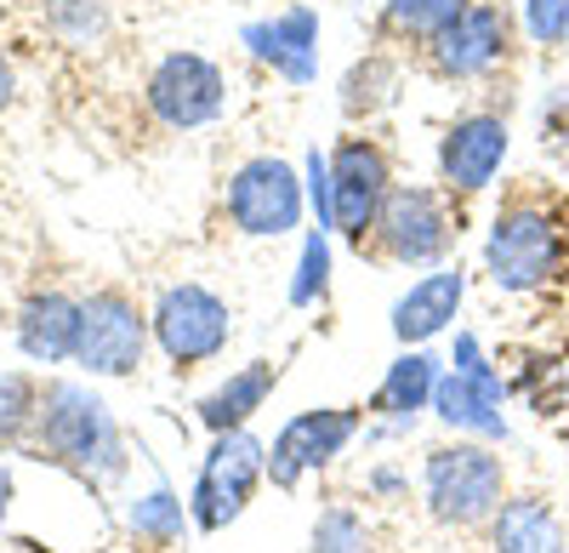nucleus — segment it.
Segmentation results:
<instances>
[{"label": "nucleus", "instance_id": "nucleus-33", "mask_svg": "<svg viewBox=\"0 0 569 553\" xmlns=\"http://www.w3.org/2000/svg\"><path fill=\"white\" fill-rule=\"evenodd\" d=\"M109 553H114V547H109Z\"/></svg>", "mask_w": 569, "mask_h": 553}, {"label": "nucleus", "instance_id": "nucleus-15", "mask_svg": "<svg viewBox=\"0 0 569 553\" xmlns=\"http://www.w3.org/2000/svg\"><path fill=\"white\" fill-rule=\"evenodd\" d=\"M467 303V274L456 263H439L427 268L421 280H410V292H399L388 326L399 337V348H427L433 337H445L456 326V314Z\"/></svg>", "mask_w": 569, "mask_h": 553}, {"label": "nucleus", "instance_id": "nucleus-11", "mask_svg": "<svg viewBox=\"0 0 569 553\" xmlns=\"http://www.w3.org/2000/svg\"><path fill=\"white\" fill-rule=\"evenodd\" d=\"M142 109L166 131H200L228 109V75L206 52H166L142 80Z\"/></svg>", "mask_w": 569, "mask_h": 553}, {"label": "nucleus", "instance_id": "nucleus-5", "mask_svg": "<svg viewBox=\"0 0 569 553\" xmlns=\"http://www.w3.org/2000/svg\"><path fill=\"white\" fill-rule=\"evenodd\" d=\"M222 211L233 223V235L246 240H284L302 228L308 211V182L291 160L279 155H251L228 171L222 182Z\"/></svg>", "mask_w": 569, "mask_h": 553}, {"label": "nucleus", "instance_id": "nucleus-19", "mask_svg": "<svg viewBox=\"0 0 569 553\" xmlns=\"http://www.w3.org/2000/svg\"><path fill=\"white\" fill-rule=\"evenodd\" d=\"M279 388V359H246L240 372H228L194 411H200V423L206 434H228V428H251V417L273 399Z\"/></svg>", "mask_w": 569, "mask_h": 553}, {"label": "nucleus", "instance_id": "nucleus-31", "mask_svg": "<svg viewBox=\"0 0 569 553\" xmlns=\"http://www.w3.org/2000/svg\"><path fill=\"white\" fill-rule=\"evenodd\" d=\"M399 485H405V480H399L393 468H376V474H370V491H399Z\"/></svg>", "mask_w": 569, "mask_h": 553}, {"label": "nucleus", "instance_id": "nucleus-4", "mask_svg": "<svg viewBox=\"0 0 569 553\" xmlns=\"http://www.w3.org/2000/svg\"><path fill=\"white\" fill-rule=\"evenodd\" d=\"M456 211L445 189H427V182H393V195L376 217L370 240L359 246V257L393 263V268H439L456 246Z\"/></svg>", "mask_w": 569, "mask_h": 553}, {"label": "nucleus", "instance_id": "nucleus-32", "mask_svg": "<svg viewBox=\"0 0 569 553\" xmlns=\"http://www.w3.org/2000/svg\"><path fill=\"white\" fill-rule=\"evenodd\" d=\"M7 508H12V468L0 463V514H7Z\"/></svg>", "mask_w": 569, "mask_h": 553}, {"label": "nucleus", "instance_id": "nucleus-30", "mask_svg": "<svg viewBox=\"0 0 569 553\" xmlns=\"http://www.w3.org/2000/svg\"><path fill=\"white\" fill-rule=\"evenodd\" d=\"M12 98H18V69H12V58L0 52V115L12 109Z\"/></svg>", "mask_w": 569, "mask_h": 553}, {"label": "nucleus", "instance_id": "nucleus-18", "mask_svg": "<svg viewBox=\"0 0 569 553\" xmlns=\"http://www.w3.org/2000/svg\"><path fill=\"white\" fill-rule=\"evenodd\" d=\"M439 372L445 365L427 354V348H405L393 365H388V377L376 383V394H370V417H382V423H393V428H410L421 411H433V388H439Z\"/></svg>", "mask_w": 569, "mask_h": 553}, {"label": "nucleus", "instance_id": "nucleus-28", "mask_svg": "<svg viewBox=\"0 0 569 553\" xmlns=\"http://www.w3.org/2000/svg\"><path fill=\"white\" fill-rule=\"evenodd\" d=\"M450 372H461L467 383H479L485 394H496V399H507V383H501V372L490 365V354H485V343L472 337V332H456V348H450Z\"/></svg>", "mask_w": 569, "mask_h": 553}, {"label": "nucleus", "instance_id": "nucleus-16", "mask_svg": "<svg viewBox=\"0 0 569 553\" xmlns=\"http://www.w3.org/2000/svg\"><path fill=\"white\" fill-rule=\"evenodd\" d=\"M12 343L29 365H74L80 348V297L58 292V286H40L18 303L12 319Z\"/></svg>", "mask_w": 569, "mask_h": 553}, {"label": "nucleus", "instance_id": "nucleus-29", "mask_svg": "<svg viewBox=\"0 0 569 553\" xmlns=\"http://www.w3.org/2000/svg\"><path fill=\"white\" fill-rule=\"evenodd\" d=\"M518 23L536 46H569V0H525Z\"/></svg>", "mask_w": 569, "mask_h": 553}, {"label": "nucleus", "instance_id": "nucleus-24", "mask_svg": "<svg viewBox=\"0 0 569 553\" xmlns=\"http://www.w3.org/2000/svg\"><path fill=\"white\" fill-rule=\"evenodd\" d=\"M40 383L29 372H0V451H23L40 417Z\"/></svg>", "mask_w": 569, "mask_h": 553}, {"label": "nucleus", "instance_id": "nucleus-25", "mask_svg": "<svg viewBox=\"0 0 569 553\" xmlns=\"http://www.w3.org/2000/svg\"><path fill=\"white\" fill-rule=\"evenodd\" d=\"M308 553H376V531L353 502H330L308 531Z\"/></svg>", "mask_w": 569, "mask_h": 553}, {"label": "nucleus", "instance_id": "nucleus-26", "mask_svg": "<svg viewBox=\"0 0 569 553\" xmlns=\"http://www.w3.org/2000/svg\"><path fill=\"white\" fill-rule=\"evenodd\" d=\"M325 297H330V228H308L291 274V308H319Z\"/></svg>", "mask_w": 569, "mask_h": 553}, {"label": "nucleus", "instance_id": "nucleus-17", "mask_svg": "<svg viewBox=\"0 0 569 553\" xmlns=\"http://www.w3.org/2000/svg\"><path fill=\"white\" fill-rule=\"evenodd\" d=\"M485 536H490V553H569V531H563L558 508L536 491L507 496L496 520L485 525Z\"/></svg>", "mask_w": 569, "mask_h": 553}, {"label": "nucleus", "instance_id": "nucleus-6", "mask_svg": "<svg viewBox=\"0 0 569 553\" xmlns=\"http://www.w3.org/2000/svg\"><path fill=\"white\" fill-rule=\"evenodd\" d=\"M268 480V440H257L251 428H228L211 434L206 456H200V474L194 491H188V514H194V531H228L251 508V496Z\"/></svg>", "mask_w": 569, "mask_h": 553}, {"label": "nucleus", "instance_id": "nucleus-23", "mask_svg": "<svg viewBox=\"0 0 569 553\" xmlns=\"http://www.w3.org/2000/svg\"><path fill=\"white\" fill-rule=\"evenodd\" d=\"M467 7H472V0H388V7H382V34L405 40V46H427Z\"/></svg>", "mask_w": 569, "mask_h": 553}, {"label": "nucleus", "instance_id": "nucleus-20", "mask_svg": "<svg viewBox=\"0 0 569 553\" xmlns=\"http://www.w3.org/2000/svg\"><path fill=\"white\" fill-rule=\"evenodd\" d=\"M433 417L450 428V434H467V440H490V445H507L512 428H507V399L485 394L479 383H467L461 372H439V388H433Z\"/></svg>", "mask_w": 569, "mask_h": 553}, {"label": "nucleus", "instance_id": "nucleus-7", "mask_svg": "<svg viewBox=\"0 0 569 553\" xmlns=\"http://www.w3.org/2000/svg\"><path fill=\"white\" fill-rule=\"evenodd\" d=\"M149 319H154V348L166 354V365H171L177 377L211 365L228 348V337H233V308L211 286H200V280L166 286L154 297Z\"/></svg>", "mask_w": 569, "mask_h": 553}, {"label": "nucleus", "instance_id": "nucleus-8", "mask_svg": "<svg viewBox=\"0 0 569 553\" xmlns=\"http://www.w3.org/2000/svg\"><path fill=\"white\" fill-rule=\"evenodd\" d=\"M154 343V319L149 308H137L131 292L120 286H103L80 297V348H74V365L86 377H137L142 354Z\"/></svg>", "mask_w": 569, "mask_h": 553}, {"label": "nucleus", "instance_id": "nucleus-1", "mask_svg": "<svg viewBox=\"0 0 569 553\" xmlns=\"http://www.w3.org/2000/svg\"><path fill=\"white\" fill-rule=\"evenodd\" d=\"M23 451L52 463L58 474L80 480L86 491H109L131 468V451H126V434L114 423L109 399L74 377L40 383V417H34V434Z\"/></svg>", "mask_w": 569, "mask_h": 553}, {"label": "nucleus", "instance_id": "nucleus-10", "mask_svg": "<svg viewBox=\"0 0 569 553\" xmlns=\"http://www.w3.org/2000/svg\"><path fill=\"white\" fill-rule=\"evenodd\" d=\"M370 411L365 405H313V411H297L268 445V480L273 491H297L308 474L330 468L337 456L365 434Z\"/></svg>", "mask_w": 569, "mask_h": 553}, {"label": "nucleus", "instance_id": "nucleus-13", "mask_svg": "<svg viewBox=\"0 0 569 553\" xmlns=\"http://www.w3.org/2000/svg\"><path fill=\"white\" fill-rule=\"evenodd\" d=\"M512 149V126L490 109H472V115H456L439 137V189L450 200H472L485 195L501 160Z\"/></svg>", "mask_w": 569, "mask_h": 553}, {"label": "nucleus", "instance_id": "nucleus-22", "mask_svg": "<svg viewBox=\"0 0 569 553\" xmlns=\"http://www.w3.org/2000/svg\"><path fill=\"white\" fill-rule=\"evenodd\" d=\"M399 98V63L388 58V52H370L365 63H353L348 75H342V109L359 120H370L376 109H388Z\"/></svg>", "mask_w": 569, "mask_h": 553}, {"label": "nucleus", "instance_id": "nucleus-3", "mask_svg": "<svg viewBox=\"0 0 569 553\" xmlns=\"http://www.w3.org/2000/svg\"><path fill=\"white\" fill-rule=\"evenodd\" d=\"M421 502L445 531H479L507 502V463L490 440H445L421 456Z\"/></svg>", "mask_w": 569, "mask_h": 553}, {"label": "nucleus", "instance_id": "nucleus-21", "mask_svg": "<svg viewBox=\"0 0 569 553\" xmlns=\"http://www.w3.org/2000/svg\"><path fill=\"white\" fill-rule=\"evenodd\" d=\"M126 525H131V536H137L142 547H177L182 531L194 525V514H188V502H182L166 480H154L142 496H131Z\"/></svg>", "mask_w": 569, "mask_h": 553}, {"label": "nucleus", "instance_id": "nucleus-2", "mask_svg": "<svg viewBox=\"0 0 569 553\" xmlns=\"http://www.w3.org/2000/svg\"><path fill=\"white\" fill-rule=\"evenodd\" d=\"M563 268H569V228L558 223V211L536 195H512L485 235V280L501 297H536L563 280Z\"/></svg>", "mask_w": 569, "mask_h": 553}, {"label": "nucleus", "instance_id": "nucleus-9", "mask_svg": "<svg viewBox=\"0 0 569 553\" xmlns=\"http://www.w3.org/2000/svg\"><path fill=\"white\" fill-rule=\"evenodd\" d=\"M388 195H393L388 149L365 131L337 137V149H330V228H337V240H348L359 251L370 240L376 217H382Z\"/></svg>", "mask_w": 569, "mask_h": 553}, {"label": "nucleus", "instance_id": "nucleus-14", "mask_svg": "<svg viewBox=\"0 0 569 553\" xmlns=\"http://www.w3.org/2000/svg\"><path fill=\"white\" fill-rule=\"evenodd\" d=\"M246 52L257 63H268L279 80L291 86H313L319 80V12L313 7H284L273 18H257L240 29Z\"/></svg>", "mask_w": 569, "mask_h": 553}, {"label": "nucleus", "instance_id": "nucleus-12", "mask_svg": "<svg viewBox=\"0 0 569 553\" xmlns=\"http://www.w3.org/2000/svg\"><path fill=\"white\" fill-rule=\"evenodd\" d=\"M512 52V12L501 7V0H472L467 12H456L433 40L421 46L427 69H433L439 80H485L507 63Z\"/></svg>", "mask_w": 569, "mask_h": 553}, {"label": "nucleus", "instance_id": "nucleus-27", "mask_svg": "<svg viewBox=\"0 0 569 553\" xmlns=\"http://www.w3.org/2000/svg\"><path fill=\"white\" fill-rule=\"evenodd\" d=\"M46 29L63 46H98L109 34V0H46Z\"/></svg>", "mask_w": 569, "mask_h": 553}]
</instances>
